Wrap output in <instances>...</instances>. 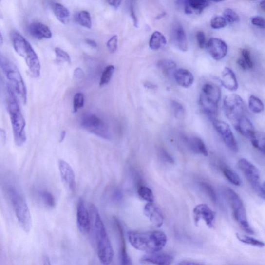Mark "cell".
<instances>
[{
	"label": "cell",
	"mask_w": 265,
	"mask_h": 265,
	"mask_svg": "<svg viewBox=\"0 0 265 265\" xmlns=\"http://www.w3.org/2000/svg\"><path fill=\"white\" fill-rule=\"evenodd\" d=\"M8 97L7 109L9 114L12 124L15 143L18 146H22L26 142V120L21 113L18 99L10 85L8 86Z\"/></svg>",
	"instance_id": "3957f363"
},
{
	"label": "cell",
	"mask_w": 265,
	"mask_h": 265,
	"mask_svg": "<svg viewBox=\"0 0 265 265\" xmlns=\"http://www.w3.org/2000/svg\"><path fill=\"white\" fill-rule=\"evenodd\" d=\"M27 29L31 36L38 39H48L52 37L51 30L42 23H32L29 25Z\"/></svg>",
	"instance_id": "44dd1931"
},
{
	"label": "cell",
	"mask_w": 265,
	"mask_h": 265,
	"mask_svg": "<svg viewBox=\"0 0 265 265\" xmlns=\"http://www.w3.org/2000/svg\"><path fill=\"white\" fill-rule=\"evenodd\" d=\"M40 196L45 204L49 207L53 208L55 206V200L52 193L43 190L40 193Z\"/></svg>",
	"instance_id": "ab89813d"
},
{
	"label": "cell",
	"mask_w": 265,
	"mask_h": 265,
	"mask_svg": "<svg viewBox=\"0 0 265 265\" xmlns=\"http://www.w3.org/2000/svg\"><path fill=\"white\" fill-rule=\"evenodd\" d=\"M114 225L118 235L120 244V265H133L127 252L125 237H124L123 227L121 223L117 218L113 219Z\"/></svg>",
	"instance_id": "9a60e30c"
},
{
	"label": "cell",
	"mask_w": 265,
	"mask_h": 265,
	"mask_svg": "<svg viewBox=\"0 0 265 265\" xmlns=\"http://www.w3.org/2000/svg\"><path fill=\"white\" fill-rule=\"evenodd\" d=\"M3 17V15H2V14L1 12V11H0V18H2Z\"/></svg>",
	"instance_id": "be15d7a7"
},
{
	"label": "cell",
	"mask_w": 265,
	"mask_h": 265,
	"mask_svg": "<svg viewBox=\"0 0 265 265\" xmlns=\"http://www.w3.org/2000/svg\"><path fill=\"white\" fill-rule=\"evenodd\" d=\"M144 86L149 89H155L157 88V86L152 84V83L149 82H146L144 84Z\"/></svg>",
	"instance_id": "9f6ffc18"
},
{
	"label": "cell",
	"mask_w": 265,
	"mask_h": 265,
	"mask_svg": "<svg viewBox=\"0 0 265 265\" xmlns=\"http://www.w3.org/2000/svg\"><path fill=\"white\" fill-rule=\"evenodd\" d=\"M84 105V95L81 93H77L74 96L73 101V112H77Z\"/></svg>",
	"instance_id": "60d3db41"
},
{
	"label": "cell",
	"mask_w": 265,
	"mask_h": 265,
	"mask_svg": "<svg viewBox=\"0 0 265 265\" xmlns=\"http://www.w3.org/2000/svg\"><path fill=\"white\" fill-rule=\"evenodd\" d=\"M251 22L255 26L265 29V19L262 17L257 16L251 19Z\"/></svg>",
	"instance_id": "7dc6e473"
},
{
	"label": "cell",
	"mask_w": 265,
	"mask_h": 265,
	"mask_svg": "<svg viewBox=\"0 0 265 265\" xmlns=\"http://www.w3.org/2000/svg\"><path fill=\"white\" fill-rule=\"evenodd\" d=\"M128 239L130 244L136 249L147 254L161 251L168 242L167 235L160 230L146 232L130 231Z\"/></svg>",
	"instance_id": "6da1fadb"
},
{
	"label": "cell",
	"mask_w": 265,
	"mask_h": 265,
	"mask_svg": "<svg viewBox=\"0 0 265 265\" xmlns=\"http://www.w3.org/2000/svg\"><path fill=\"white\" fill-rule=\"evenodd\" d=\"M250 140L255 148L263 153H265V137L263 132H255Z\"/></svg>",
	"instance_id": "1f68e13d"
},
{
	"label": "cell",
	"mask_w": 265,
	"mask_h": 265,
	"mask_svg": "<svg viewBox=\"0 0 265 265\" xmlns=\"http://www.w3.org/2000/svg\"><path fill=\"white\" fill-rule=\"evenodd\" d=\"M43 265H52L49 257L46 255L43 256Z\"/></svg>",
	"instance_id": "6f0895ef"
},
{
	"label": "cell",
	"mask_w": 265,
	"mask_h": 265,
	"mask_svg": "<svg viewBox=\"0 0 265 265\" xmlns=\"http://www.w3.org/2000/svg\"><path fill=\"white\" fill-rule=\"evenodd\" d=\"M107 2L114 7L118 8L120 5L121 1L112 0V1H108Z\"/></svg>",
	"instance_id": "11a10c76"
},
{
	"label": "cell",
	"mask_w": 265,
	"mask_h": 265,
	"mask_svg": "<svg viewBox=\"0 0 265 265\" xmlns=\"http://www.w3.org/2000/svg\"><path fill=\"white\" fill-rule=\"evenodd\" d=\"M81 126L94 134L104 139H110L109 129L105 122L95 114H89L82 117Z\"/></svg>",
	"instance_id": "8fae6325"
},
{
	"label": "cell",
	"mask_w": 265,
	"mask_h": 265,
	"mask_svg": "<svg viewBox=\"0 0 265 265\" xmlns=\"http://www.w3.org/2000/svg\"><path fill=\"white\" fill-rule=\"evenodd\" d=\"M248 105L250 110L256 114L262 112L264 109V106L263 102L258 97L252 95L248 101Z\"/></svg>",
	"instance_id": "836d02e7"
},
{
	"label": "cell",
	"mask_w": 265,
	"mask_h": 265,
	"mask_svg": "<svg viewBox=\"0 0 265 265\" xmlns=\"http://www.w3.org/2000/svg\"><path fill=\"white\" fill-rule=\"evenodd\" d=\"M12 39L15 51L26 61L31 76L38 77L40 75V64L34 49L28 41L18 32L12 33Z\"/></svg>",
	"instance_id": "277c9868"
},
{
	"label": "cell",
	"mask_w": 265,
	"mask_h": 265,
	"mask_svg": "<svg viewBox=\"0 0 265 265\" xmlns=\"http://www.w3.org/2000/svg\"><path fill=\"white\" fill-rule=\"evenodd\" d=\"M171 107L174 115L176 118L177 119L183 118L185 115V109L183 106L177 101H172Z\"/></svg>",
	"instance_id": "f35d334b"
},
{
	"label": "cell",
	"mask_w": 265,
	"mask_h": 265,
	"mask_svg": "<svg viewBox=\"0 0 265 265\" xmlns=\"http://www.w3.org/2000/svg\"><path fill=\"white\" fill-rule=\"evenodd\" d=\"M86 42L90 46H91V47H96L97 45L96 44V43L95 42V41L94 40H91V39H86Z\"/></svg>",
	"instance_id": "680465c9"
},
{
	"label": "cell",
	"mask_w": 265,
	"mask_h": 265,
	"mask_svg": "<svg viewBox=\"0 0 265 265\" xmlns=\"http://www.w3.org/2000/svg\"><path fill=\"white\" fill-rule=\"evenodd\" d=\"M114 71V66H107L103 72L100 82H99V85L103 86L109 84V82L110 81L113 76Z\"/></svg>",
	"instance_id": "d590c367"
},
{
	"label": "cell",
	"mask_w": 265,
	"mask_h": 265,
	"mask_svg": "<svg viewBox=\"0 0 265 265\" xmlns=\"http://www.w3.org/2000/svg\"><path fill=\"white\" fill-rule=\"evenodd\" d=\"M89 215L93 222L99 260L104 265H110L114 258L113 247L100 215L93 204L90 206Z\"/></svg>",
	"instance_id": "7a4b0ae2"
},
{
	"label": "cell",
	"mask_w": 265,
	"mask_h": 265,
	"mask_svg": "<svg viewBox=\"0 0 265 265\" xmlns=\"http://www.w3.org/2000/svg\"><path fill=\"white\" fill-rule=\"evenodd\" d=\"M260 7L263 11H265V3L264 1H262L260 3Z\"/></svg>",
	"instance_id": "6125c7cd"
},
{
	"label": "cell",
	"mask_w": 265,
	"mask_h": 265,
	"mask_svg": "<svg viewBox=\"0 0 265 265\" xmlns=\"http://www.w3.org/2000/svg\"><path fill=\"white\" fill-rule=\"evenodd\" d=\"M173 76L177 84L182 87L188 88L193 84L194 78L193 74L187 70H177L174 73Z\"/></svg>",
	"instance_id": "d4e9b609"
},
{
	"label": "cell",
	"mask_w": 265,
	"mask_h": 265,
	"mask_svg": "<svg viewBox=\"0 0 265 265\" xmlns=\"http://www.w3.org/2000/svg\"><path fill=\"white\" fill-rule=\"evenodd\" d=\"M222 170L223 175L231 183L235 186H239L242 184L241 179H240L237 173L230 169L227 166H222Z\"/></svg>",
	"instance_id": "4dcf8cb0"
},
{
	"label": "cell",
	"mask_w": 265,
	"mask_h": 265,
	"mask_svg": "<svg viewBox=\"0 0 265 265\" xmlns=\"http://www.w3.org/2000/svg\"><path fill=\"white\" fill-rule=\"evenodd\" d=\"M173 260V257L171 254L159 251L143 256L140 262L154 265H171Z\"/></svg>",
	"instance_id": "e0dca14e"
},
{
	"label": "cell",
	"mask_w": 265,
	"mask_h": 265,
	"mask_svg": "<svg viewBox=\"0 0 265 265\" xmlns=\"http://www.w3.org/2000/svg\"><path fill=\"white\" fill-rule=\"evenodd\" d=\"M237 63L243 70H246L247 69V66L242 58H240L238 60Z\"/></svg>",
	"instance_id": "db71d44e"
},
{
	"label": "cell",
	"mask_w": 265,
	"mask_h": 265,
	"mask_svg": "<svg viewBox=\"0 0 265 265\" xmlns=\"http://www.w3.org/2000/svg\"><path fill=\"white\" fill-rule=\"evenodd\" d=\"M74 76L76 79L80 80L84 76V72L80 68H77L74 72Z\"/></svg>",
	"instance_id": "816d5d0a"
},
{
	"label": "cell",
	"mask_w": 265,
	"mask_h": 265,
	"mask_svg": "<svg viewBox=\"0 0 265 265\" xmlns=\"http://www.w3.org/2000/svg\"><path fill=\"white\" fill-rule=\"evenodd\" d=\"M213 127L224 143L233 152H237L238 146L233 132L228 124L218 119L213 121Z\"/></svg>",
	"instance_id": "7c38bea8"
},
{
	"label": "cell",
	"mask_w": 265,
	"mask_h": 265,
	"mask_svg": "<svg viewBox=\"0 0 265 265\" xmlns=\"http://www.w3.org/2000/svg\"><path fill=\"white\" fill-rule=\"evenodd\" d=\"M59 168L64 185L71 191L74 192L76 189V181L72 168L68 163L62 160L59 162Z\"/></svg>",
	"instance_id": "ac0fdd59"
},
{
	"label": "cell",
	"mask_w": 265,
	"mask_h": 265,
	"mask_svg": "<svg viewBox=\"0 0 265 265\" xmlns=\"http://www.w3.org/2000/svg\"><path fill=\"white\" fill-rule=\"evenodd\" d=\"M0 68L11 83V86L16 95L23 104H26L27 89L21 74L16 66L1 54H0Z\"/></svg>",
	"instance_id": "8992f818"
},
{
	"label": "cell",
	"mask_w": 265,
	"mask_h": 265,
	"mask_svg": "<svg viewBox=\"0 0 265 265\" xmlns=\"http://www.w3.org/2000/svg\"><path fill=\"white\" fill-rule=\"evenodd\" d=\"M206 48L207 51L215 60L223 59L226 56L228 51L225 41L216 38H210L207 44Z\"/></svg>",
	"instance_id": "5bb4252c"
},
{
	"label": "cell",
	"mask_w": 265,
	"mask_h": 265,
	"mask_svg": "<svg viewBox=\"0 0 265 265\" xmlns=\"http://www.w3.org/2000/svg\"><path fill=\"white\" fill-rule=\"evenodd\" d=\"M112 198L115 201H120L122 198V194L120 189L117 188L113 190Z\"/></svg>",
	"instance_id": "f907efd6"
},
{
	"label": "cell",
	"mask_w": 265,
	"mask_h": 265,
	"mask_svg": "<svg viewBox=\"0 0 265 265\" xmlns=\"http://www.w3.org/2000/svg\"><path fill=\"white\" fill-rule=\"evenodd\" d=\"M221 97V90L217 85L206 83L203 86L199 103L203 112L212 121L217 119Z\"/></svg>",
	"instance_id": "5b68a950"
},
{
	"label": "cell",
	"mask_w": 265,
	"mask_h": 265,
	"mask_svg": "<svg viewBox=\"0 0 265 265\" xmlns=\"http://www.w3.org/2000/svg\"><path fill=\"white\" fill-rule=\"evenodd\" d=\"M7 194L13 205L17 218L26 233L31 230L32 221L28 206L23 197L15 188L7 189Z\"/></svg>",
	"instance_id": "52a82bcc"
},
{
	"label": "cell",
	"mask_w": 265,
	"mask_h": 265,
	"mask_svg": "<svg viewBox=\"0 0 265 265\" xmlns=\"http://www.w3.org/2000/svg\"><path fill=\"white\" fill-rule=\"evenodd\" d=\"M223 16V18L229 23H233L240 20L238 14L230 8H227L224 11Z\"/></svg>",
	"instance_id": "8d00e7d4"
},
{
	"label": "cell",
	"mask_w": 265,
	"mask_h": 265,
	"mask_svg": "<svg viewBox=\"0 0 265 265\" xmlns=\"http://www.w3.org/2000/svg\"><path fill=\"white\" fill-rule=\"evenodd\" d=\"M77 223L78 229L82 234H87L90 229V215L84 202L80 199L77 208Z\"/></svg>",
	"instance_id": "2e32d148"
},
{
	"label": "cell",
	"mask_w": 265,
	"mask_h": 265,
	"mask_svg": "<svg viewBox=\"0 0 265 265\" xmlns=\"http://www.w3.org/2000/svg\"><path fill=\"white\" fill-rule=\"evenodd\" d=\"M130 13L132 21H133L134 26L138 27V21L134 10V6L132 3L130 5Z\"/></svg>",
	"instance_id": "681fc988"
},
{
	"label": "cell",
	"mask_w": 265,
	"mask_h": 265,
	"mask_svg": "<svg viewBox=\"0 0 265 265\" xmlns=\"http://www.w3.org/2000/svg\"><path fill=\"white\" fill-rule=\"evenodd\" d=\"M176 265H205L203 264L190 261H182Z\"/></svg>",
	"instance_id": "f5cc1de1"
},
{
	"label": "cell",
	"mask_w": 265,
	"mask_h": 265,
	"mask_svg": "<svg viewBox=\"0 0 265 265\" xmlns=\"http://www.w3.org/2000/svg\"><path fill=\"white\" fill-rule=\"evenodd\" d=\"M221 82L224 87L230 91H236L238 88L236 75L233 71L229 68L227 67L223 70Z\"/></svg>",
	"instance_id": "603a6c76"
},
{
	"label": "cell",
	"mask_w": 265,
	"mask_h": 265,
	"mask_svg": "<svg viewBox=\"0 0 265 265\" xmlns=\"http://www.w3.org/2000/svg\"><path fill=\"white\" fill-rule=\"evenodd\" d=\"M189 147L194 152L207 156L208 155V151L203 141L197 137H190L187 141Z\"/></svg>",
	"instance_id": "4316f807"
},
{
	"label": "cell",
	"mask_w": 265,
	"mask_h": 265,
	"mask_svg": "<svg viewBox=\"0 0 265 265\" xmlns=\"http://www.w3.org/2000/svg\"><path fill=\"white\" fill-rule=\"evenodd\" d=\"M157 153H158V155L162 161L171 164L174 163V159L172 156L164 149L159 148L157 151Z\"/></svg>",
	"instance_id": "7bdbcfd3"
},
{
	"label": "cell",
	"mask_w": 265,
	"mask_h": 265,
	"mask_svg": "<svg viewBox=\"0 0 265 265\" xmlns=\"http://www.w3.org/2000/svg\"><path fill=\"white\" fill-rule=\"evenodd\" d=\"M227 22L223 17L215 16L212 19L210 25L211 27L214 29H220L226 27Z\"/></svg>",
	"instance_id": "74e56055"
},
{
	"label": "cell",
	"mask_w": 265,
	"mask_h": 265,
	"mask_svg": "<svg viewBox=\"0 0 265 265\" xmlns=\"http://www.w3.org/2000/svg\"><path fill=\"white\" fill-rule=\"evenodd\" d=\"M74 19L80 26L90 29L92 27V20L90 14L86 11L77 12L74 14Z\"/></svg>",
	"instance_id": "f546056e"
},
{
	"label": "cell",
	"mask_w": 265,
	"mask_h": 265,
	"mask_svg": "<svg viewBox=\"0 0 265 265\" xmlns=\"http://www.w3.org/2000/svg\"><path fill=\"white\" fill-rule=\"evenodd\" d=\"M193 212L194 221L196 225L203 220L207 227L210 228L213 227L215 214L208 205L205 204H199L195 207Z\"/></svg>",
	"instance_id": "4fadbf2b"
},
{
	"label": "cell",
	"mask_w": 265,
	"mask_h": 265,
	"mask_svg": "<svg viewBox=\"0 0 265 265\" xmlns=\"http://www.w3.org/2000/svg\"><path fill=\"white\" fill-rule=\"evenodd\" d=\"M225 193L230 204L238 225L247 234L254 235V231L248 221L246 212L241 198L234 190L228 188L225 189Z\"/></svg>",
	"instance_id": "ba28073f"
},
{
	"label": "cell",
	"mask_w": 265,
	"mask_h": 265,
	"mask_svg": "<svg viewBox=\"0 0 265 265\" xmlns=\"http://www.w3.org/2000/svg\"><path fill=\"white\" fill-rule=\"evenodd\" d=\"M210 1L201 0H189L185 2V12L187 14H200L208 7Z\"/></svg>",
	"instance_id": "cb8c5ba5"
},
{
	"label": "cell",
	"mask_w": 265,
	"mask_h": 265,
	"mask_svg": "<svg viewBox=\"0 0 265 265\" xmlns=\"http://www.w3.org/2000/svg\"><path fill=\"white\" fill-rule=\"evenodd\" d=\"M55 51L56 55L58 59L68 63H71V59L70 55L64 51L63 50L60 48H56Z\"/></svg>",
	"instance_id": "f6af8a7d"
},
{
	"label": "cell",
	"mask_w": 265,
	"mask_h": 265,
	"mask_svg": "<svg viewBox=\"0 0 265 265\" xmlns=\"http://www.w3.org/2000/svg\"><path fill=\"white\" fill-rule=\"evenodd\" d=\"M52 10L58 20L65 24L69 22L70 13L67 8L59 3H52Z\"/></svg>",
	"instance_id": "484cf974"
},
{
	"label": "cell",
	"mask_w": 265,
	"mask_h": 265,
	"mask_svg": "<svg viewBox=\"0 0 265 265\" xmlns=\"http://www.w3.org/2000/svg\"><path fill=\"white\" fill-rule=\"evenodd\" d=\"M157 66L162 73L168 77L171 76L176 71V64L170 60H161L157 63Z\"/></svg>",
	"instance_id": "f1b7e54d"
},
{
	"label": "cell",
	"mask_w": 265,
	"mask_h": 265,
	"mask_svg": "<svg viewBox=\"0 0 265 265\" xmlns=\"http://www.w3.org/2000/svg\"><path fill=\"white\" fill-rule=\"evenodd\" d=\"M3 43V38L1 35V32H0V46H1Z\"/></svg>",
	"instance_id": "94428289"
},
{
	"label": "cell",
	"mask_w": 265,
	"mask_h": 265,
	"mask_svg": "<svg viewBox=\"0 0 265 265\" xmlns=\"http://www.w3.org/2000/svg\"><path fill=\"white\" fill-rule=\"evenodd\" d=\"M243 58L246 63L247 69H252L253 67V62L252 59L251 53L248 49H244L242 52Z\"/></svg>",
	"instance_id": "ee69618b"
},
{
	"label": "cell",
	"mask_w": 265,
	"mask_h": 265,
	"mask_svg": "<svg viewBox=\"0 0 265 265\" xmlns=\"http://www.w3.org/2000/svg\"><path fill=\"white\" fill-rule=\"evenodd\" d=\"M167 39L162 33L155 31L149 40V47L154 51H156L164 47L167 44Z\"/></svg>",
	"instance_id": "83f0119b"
},
{
	"label": "cell",
	"mask_w": 265,
	"mask_h": 265,
	"mask_svg": "<svg viewBox=\"0 0 265 265\" xmlns=\"http://www.w3.org/2000/svg\"><path fill=\"white\" fill-rule=\"evenodd\" d=\"M233 125L240 134L247 138L251 139L255 132L252 122L245 115L243 116Z\"/></svg>",
	"instance_id": "7402d4cb"
},
{
	"label": "cell",
	"mask_w": 265,
	"mask_h": 265,
	"mask_svg": "<svg viewBox=\"0 0 265 265\" xmlns=\"http://www.w3.org/2000/svg\"><path fill=\"white\" fill-rule=\"evenodd\" d=\"M107 47L110 52L112 53H114L117 51L118 47V37L117 36H113L107 43Z\"/></svg>",
	"instance_id": "bcb514c9"
},
{
	"label": "cell",
	"mask_w": 265,
	"mask_h": 265,
	"mask_svg": "<svg viewBox=\"0 0 265 265\" xmlns=\"http://www.w3.org/2000/svg\"><path fill=\"white\" fill-rule=\"evenodd\" d=\"M236 236L239 241L244 244L249 245L260 248H262L265 246L264 242L252 237L238 233H236Z\"/></svg>",
	"instance_id": "d6a6232c"
},
{
	"label": "cell",
	"mask_w": 265,
	"mask_h": 265,
	"mask_svg": "<svg viewBox=\"0 0 265 265\" xmlns=\"http://www.w3.org/2000/svg\"><path fill=\"white\" fill-rule=\"evenodd\" d=\"M202 188L205 190V192L208 194L211 200L214 202L217 201V196L213 188L210 185L207 183H201Z\"/></svg>",
	"instance_id": "b9f144b4"
},
{
	"label": "cell",
	"mask_w": 265,
	"mask_h": 265,
	"mask_svg": "<svg viewBox=\"0 0 265 265\" xmlns=\"http://www.w3.org/2000/svg\"><path fill=\"white\" fill-rule=\"evenodd\" d=\"M138 193L141 198L148 203H153L154 195L151 189L146 186H140L138 189Z\"/></svg>",
	"instance_id": "e575fe53"
},
{
	"label": "cell",
	"mask_w": 265,
	"mask_h": 265,
	"mask_svg": "<svg viewBox=\"0 0 265 265\" xmlns=\"http://www.w3.org/2000/svg\"><path fill=\"white\" fill-rule=\"evenodd\" d=\"M223 110L227 118L234 124L245 115V103L243 99L236 94L227 96L224 99Z\"/></svg>",
	"instance_id": "30bf717a"
},
{
	"label": "cell",
	"mask_w": 265,
	"mask_h": 265,
	"mask_svg": "<svg viewBox=\"0 0 265 265\" xmlns=\"http://www.w3.org/2000/svg\"><path fill=\"white\" fill-rule=\"evenodd\" d=\"M144 214L155 227H161L164 223L163 214L158 206L153 203H148L144 207Z\"/></svg>",
	"instance_id": "d6986e66"
},
{
	"label": "cell",
	"mask_w": 265,
	"mask_h": 265,
	"mask_svg": "<svg viewBox=\"0 0 265 265\" xmlns=\"http://www.w3.org/2000/svg\"><path fill=\"white\" fill-rule=\"evenodd\" d=\"M172 43L180 51L186 52L188 49V42L186 32L181 25H174L171 32Z\"/></svg>",
	"instance_id": "ffe728a7"
},
{
	"label": "cell",
	"mask_w": 265,
	"mask_h": 265,
	"mask_svg": "<svg viewBox=\"0 0 265 265\" xmlns=\"http://www.w3.org/2000/svg\"><path fill=\"white\" fill-rule=\"evenodd\" d=\"M66 132L65 131H63L61 132L60 137V142L62 143L63 142V141L64 140L65 136H66Z\"/></svg>",
	"instance_id": "91938a15"
},
{
	"label": "cell",
	"mask_w": 265,
	"mask_h": 265,
	"mask_svg": "<svg viewBox=\"0 0 265 265\" xmlns=\"http://www.w3.org/2000/svg\"><path fill=\"white\" fill-rule=\"evenodd\" d=\"M196 38L198 46L203 49L206 43V37L204 33L202 31H198L196 34Z\"/></svg>",
	"instance_id": "c3c4849f"
},
{
	"label": "cell",
	"mask_w": 265,
	"mask_h": 265,
	"mask_svg": "<svg viewBox=\"0 0 265 265\" xmlns=\"http://www.w3.org/2000/svg\"><path fill=\"white\" fill-rule=\"evenodd\" d=\"M238 165L256 193L264 199V185L261 183L260 173L258 168L246 159H240L238 162Z\"/></svg>",
	"instance_id": "9c48e42d"
}]
</instances>
